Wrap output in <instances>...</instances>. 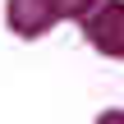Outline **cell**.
I'll list each match as a JSON object with an SVG mask.
<instances>
[{
	"mask_svg": "<svg viewBox=\"0 0 124 124\" xmlns=\"http://www.w3.org/2000/svg\"><path fill=\"white\" fill-rule=\"evenodd\" d=\"M83 37H87L106 60H124V0H101V5L87 14Z\"/></svg>",
	"mask_w": 124,
	"mask_h": 124,
	"instance_id": "1",
	"label": "cell"
},
{
	"mask_svg": "<svg viewBox=\"0 0 124 124\" xmlns=\"http://www.w3.org/2000/svg\"><path fill=\"white\" fill-rule=\"evenodd\" d=\"M5 23L18 37H41L60 23V9L55 0H5Z\"/></svg>",
	"mask_w": 124,
	"mask_h": 124,
	"instance_id": "2",
	"label": "cell"
},
{
	"mask_svg": "<svg viewBox=\"0 0 124 124\" xmlns=\"http://www.w3.org/2000/svg\"><path fill=\"white\" fill-rule=\"evenodd\" d=\"M97 5H101V0H55V9H60V18H69V23H78V28L87 23V14H92Z\"/></svg>",
	"mask_w": 124,
	"mask_h": 124,
	"instance_id": "3",
	"label": "cell"
}]
</instances>
